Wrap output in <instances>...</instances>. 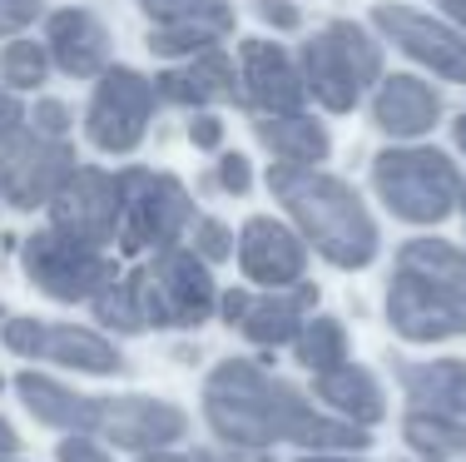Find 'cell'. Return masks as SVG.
Returning <instances> with one entry per match:
<instances>
[{
	"label": "cell",
	"instance_id": "6da1fadb",
	"mask_svg": "<svg viewBox=\"0 0 466 462\" xmlns=\"http://www.w3.org/2000/svg\"><path fill=\"white\" fill-rule=\"evenodd\" d=\"M204 423L238 453L293 443L303 453H368L372 433L338 413H318L288 378L253 358H224L204 378Z\"/></svg>",
	"mask_w": 466,
	"mask_h": 462
},
{
	"label": "cell",
	"instance_id": "7a4b0ae2",
	"mask_svg": "<svg viewBox=\"0 0 466 462\" xmlns=\"http://www.w3.org/2000/svg\"><path fill=\"white\" fill-rule=\"evenodd\" d=\"M15 398L35 423L60 427V433H90L109 437L115 447L129 453H149V447H174L188 437V413L179 403L149 398V393H119V398H90L65 383L46 378V373L25 368L15 378Z\"/></svg>",
	"mask_w": 466,
	"mask_h": 462
},
{
	"label": "cell",
	"instance_id": "3957f363",
	"mask_svg": "<svg viewBox=\"0 0 466 462\" xmlns=\"http://www.w3.org/2000/svg\"><path fill=\"white\" fill-rule=\"evenodd\" d=\"M268 190L279 194V204L293 214L303 239L332 269H368L377 259L382 234H377L368 204L358 200V190L348 180L323 174L318 164H273Z\"/></svg>",
	"mask_w": 466,
	"mask_h": 462
},
{
	"label": "cell",
	"instance_id": "277c9868",
	"mask_svg": "<svg viewBox=\"0 0 466 462\" xmlns=\"http://www.w3.org/2000/svg\"><path fill=\"white\" fill-rule=\"evenodd\" d=\"M387 323L407 344L466 334V254L447 239H407L387 283Z\"/></svg>",
	"mask_w": 466,
	"mask_h": 462
},
{
	"label": "cell",
	"instance_id": "5b68a950",
	"mask_svg": "<svg viewBox=\"0 0 466 462\" xmlns=\"http://www.w3.org/2000/svg\"><path fill=\"white\" fill-rule=\"evenodd\" d=\"M372 190L402 224H441L457 209L461 174L441 149H382L372 159Z\"/></svg>",
	"mask_w": 466,
	"mask_h": 462
},
{
	"label": "cell",
	"instance_id": "8992f818",
	"mask_svg": "<svg viewBox=\"0 0 466 462\" xmlns=\"http://www.w3.org/2000/svg\"><path fill=\"white\" fill-rule=\"evenodd\" d=\"M144 308V328H198L218 313V289L208 263L194 249H159L144 269L129 273Z\"/></svg>",
	"mask_w": 466,
	"mask_h": 462
},
{
	"label": "cell",
	"instance_id": "52a82bcc",
	"mask_svg": "<svg viewBox=\"0 0 466 462\" xmlns=\"http://www.w3.org/2000/svg\"><path fill=\"white\" fill-rule=\"evenodd\" d=\"M377 75H382V46H372V36L352 20H332L323 36L303 46V85L332 115H348L362 100V85H372Z\"/></svg>",
	"mask_w": 466,
	"mask_h": 462
},
{
	"label": "cell",
	"instance_id": "ba28073f",
	"mask_svg": "<svg viewBox=\"0 0 466 462\" xmlns=\"http://www.w3.org/2000/svg\"><path fill=\"white\" fill-rule=\"evenodd\" d=\"M20 263H25V279L35 283L40 293L60 303H90L99 289L119 279L115 259L105 249L85 244L75 234H60V229H35V234L20 244Z\"/></svg>",
	"mask_w": 466,
	"mask_h": 462
},
{
	"label": "cell",
	"instance_id": "9c48e42d",
	"mask_svg": "<svg viewBox=\"0 0 466 462\" xmlns=\"http://www.w3.org/2000/svg\"><path fill=\"white\" fill-rule=\"evenodd\" d=\"M125 190V219H119V249L125 254H144V249H174L179 234L194 224V200L174 174L154 169H125L119 174Z\"/></svg>",
	"mask_w": 466,
	"mask_h": 462
},
{
	"label": "cell",
	"instance_id": "30bf717a",
	"mask_svg": "<svg viewBox=\"0 0 466 462\" xmlns=\"http://www.w3.org/2000/svg\"><path fill=\"white\" fill-rule=\"evenodd\" d=\"M0 344L20 358L35 363H55V368H75V373H95V378H109V373L125 368V354L109 344L105 334L80 323H46V318H5L0 323Z\"/></svg>",
	"mask_w": 466,
	"mask_h": 462
},
{
	"label": "cell",
	"instance_id": "8fae6325",
	"mask_svg": "<svg viewBox=\"0 0 466 462\" xmlns=\"http://www.w3.org/2000/svg\"><path fill=\"white\" fill-rule=\"evenodd\" d=\"M154 105H159L154 80H144L129 65H115V70H105V80H99V90L90 100L85 135H90V145L105 149V154H129V149H139Z\"/></svg>",
	"mask_w": 466,
	"mask_h": 462
},
{
	"label": "cell",
	"instance_id": "7c38bea8",
	"mask_svg": "<svg viewBox=\"0 0 466 462\" xmlns=\"http://www.w3.org/2000/svg\"><path fill=\"white\" fill-rule=\"evenodd\" d=\"M75 169V149L40 129H15L0 145V200L10 209H46Z\"/></svg>",
	"mask_w": 466,
	"mask_h": 462
},
{
	"label": "cell",
	"instance_id": "4fadbf2b",
	"mask_svg": "<svg viewBox=\"0 0 466 462\" xmlns=\"http://www.w3.org/2000/svg\"><path fill=\"white\" fill-rule=\"evenodd\" d=\"M50 209V224L60 234H75L85 244L105 249L119 239V219H125V190H119V174L90 169V164H75L70 180L55 190Z\"/></svg>",
	"mask_w": 466,
	"mask_h": 462
},
{
	"label": "cell",
	"instance_id": "5bb4252c",
	"mask_svg": "<svg viewBox=\"0 0 466 462\" xmlns=\"http://www.w3.org/2000/svg\"><path fill=\"white\" fill-rule=\"evenodd\" d=\"M372 26L382 30V36L392 40L402 55H412L417 65H427V70H437V75H447V80L466 85V40L451 26L421 15V10H412V5H377L372 10Z\"/></svg>",
	"mask_w": 466,
	"mask_h": 462
},
{
	"label": "cell",
	"instance_id": "9a60e30c",
	"mask_svg": "<svg viewBox=\"0 0 466 462\" xmlns=\"http://www.w3.org/2000/svg\"><path fill=\"white\" fill-rule=\"evenodd\" d=\"M238 269L253 283H263V289H293V283H303L308 244L279 219L253 214L238 234Z\"/></svg>",
	"mask_w": 466,
	"mask_h": 462
},
{
	"label": "cell",
	"instance_id": "2e32d148",
	"mask_svg": "<svg viewBox=\"0 0 466 462\" xmlns=\"http://www.w3.org/2000/svg\"><path fill=\"white\" fill-rule=\"evenodd\" d=\"M238 65H243V100L263 115H298L308 100L303 70L293 65V55L268 40H243L238 46Z\"/></svg>",
	"mask_w": 466,
	"mask_h": 462
},
{
	"label": "cell",
	"instance_id": "e0dca14e",
	"mask_svg": "<svg viewBox=\"0 0 466 462\" xmlns=\"http://www.w3.org/2000/svg\"><path fill=\"white\" fill-rule=\"evenodd\" d=\"M437 115H441V95L431 90L427 80H417V75H387V80L377 85L372 119H377L382 135L417 139V135H427V129L437 125Z\"/></svg>",
	"mask_w": 466,
	"mask_h": 462
},
{
	"label": "cell",
	"instance_id": "ac0fdd59",
	"mask_svg": "<svg viewBox=\"0 0 466 462\" xmlns=\"http://www.w3.org/2000/svg\"><path fill=\"white\" fill-rule=\"evenodd\" d=\"M46 50L50 60L60 65L65 75H75V80H90V75L105 70L109 60V36L105 26L90 15V10H55L50 26H46Z\"/></svg>",
	"mask_w": 466,
	"mask_h": 462
},
{
	"label": "cell",
	"instance_id": "d6986e66",
	"mask_svg": "<svg viewBox=\"0 0 466 462\" xmlns=\"http://www.w3.org/2000/svg\"><path fill=\"white\" fill-rule=\"evenodd\" d=\"M397 383L407 393V408L451 413L466 423V363L461 358H397Z\"/></svg>",
	"mask_w": 466,
	"mask_h": 462
},
{
	"label": "cell",
	"instance_id": "ffe728a7",
	"mask_svg": "<svg viewBox=\"0 0 466 462\" xmlns=\"http://www.w3.org/2000/svg\"><path fill=\"white\" fill-rule=\"evenodd\" d=\"M318 303V283H293V289H268L263 299L248 303L238 334L258 348H279V344H293L308 323V308Z\"/></svg>",
	"mask_w": 466,
	"mask_h": 462
},
{
	"label": "cell",
	"instance_id": "44dd1931",
	"mask_svg": "<svg viewBox=\"0 0 466 462\" xmlns=\"http://www.w3.org/2000/svg\"><path fill=\"white\" fill-rule=\"evenodd\" d=\"M313 393L338 417H348V423H358V427H372L387 417V393H382V383H377V373L362 368V363H352V358L332 373H318Z\"/></svg>",
	"mask_w": 466,
	"mask_h": 462
},
{
	"label": "cell",
	"instance_id": "7402d4cb",
	"mask_svg": "<svg viewBox=\"0 0 466 462\" xmlns=\"http://www.w3.org/2000/svg\"><path fill=\"white\" fill-rule=\"evenodd\" d=\"M159 100L169 105H214V100H233V60L218 46L188 55V65L179 70H164L154 80Z\"/></svg>",
	"mask_w": 466,
	"mask_h": 462
},
{
	"label": "cell",
	"instance_id": "603a6c76",
	"mask_svg": "<svg viewBox=\"0 0 466 462\" xmlns=\"http://www.w3.org/2000/svg\"><path fill=\"white\" fill-rule=\"evenodd\" d=\"M253 129H258V145L279 164H323L332 149L328 129L308 115H263Z\"/></svg>",
	"mask_w": 466,
	"mask_h": 462
},
{
	"label": "cell",
	"instance_id": "cb8c5ba5",
	"mask_svg": "<svg viewBox=\"0 0 466 462\" xmlns=\"http://www.w3.org/2000/svg\"><path fill=\"white\" fill-rule=\"evenodd\" d=\"M402 437L421 462H457L466 457V423L451 413L431 408H407L402 413Z\"/></svg>",
	"mask_w": 466,
	"mask_h": 462
},
{
	"label": "cell",
	"instance_id": "d4e9b609",
	"mask_svg": "<svg viewBox=\"0 0 466 462\" xmlns=\"http://www.w3.org/2000/svg\"><path fill=\"white\" fill-rule=\"evenodd\" d=\"M139 10L154 20V30H204L218 40L233 30L228 0H139Z\"/></svg>",
	"mask_w": 466,
	"mask_h": 462
},
{
	"label": "cell",
	"instance_id": "484cf974",
	"mask_svg": "<svg viewBox=\"0 0 466 462\" xmlns=\"http://www.w3.org/2000/svg\"><path fill=\"white\" fill-rule=\"evenodd\" d=\"M293 358L303 363L308 373H332L348 363V328L338 323V318H308L303 334L293 338Z\"/></svg>",
	"mask_w": 466,
	"mask_h": 462
},
{
	"label": "cell",
	"instance_id": "4316f807",
	"mask_svg": "<svg viewBox=\"0 0 466 462\" xmlns=\"http://www.w3.org/2000/svg\"><path fill=\"white\" fill-rule=\"evenodd\" d=\"M90 308H95L99 323L115 328V334H144V308H139V293L129 279H115L109 289H99L90 299Z\"/></svg>",
	"mask_w": 466,
	"mask_h": 462
},
{
	"label": "cell",
	"instance_id": "83f0119b",
	"mask_svg": "<svg viewBox=\"0 0 466 462\" xmlns=\"http://www.w3.org/2000/svg\"><path fill=\"white\" fill-rule=\"evenodd\" d=\"M50 70V50L35 46V40H10L0 50V80L15 85V90H35Z\"/></svg>",
	"mask_w": 466,
	"mask_h": 462
},
{
	"label": "cell",
	"instance_id": "f1b7e54d",
	"mask_svg": "<svg viewBox=\"0 0 466 462\" xmlns=\"http://www.w3.org/2000/svg\"><path fill=\"white\" fill-rule=\"evenodd\" d=\"M218 36H204V30H149V50L164 55V60H174V55H198L208 50Z\"/></svg>",
	"mask_w": 466,
	"mask_h": 462
},
{
	"label": "cell",
	"instance_id": "f546056e",
	"mask_svg": "<svg viewBox=\"0 0 466 462\" xmlns=\"http://www.w3.org/2000/svg\"><path fill=\"white\" fill-rule=\"evenodd\" d=\"M194 254L204 263H224L233 254L228 224H218V219H198V224H194Z\"/></svg>",
	"mask_w": 466,
	"mask_h": 462
},
{
	"label": "cell",
	"instance_id": "4dcf8cb0",
	"mask_svg": "<svg viewBox=\"0 0 466 462\" xmlns=\"http://www.w3.org/2000/svg\"><path fill=\"white\" fill-rule=\"evenodd\" d=\"M55 462H115V457H109V447L99 443V437L70 433V437H60V447H55Z\"/></svg>",
	"mask_w": 466,
	"mask_h": 462
},
{
	"label": "cell",
	"instance_id": "1f68e13d",
	"mask_svg": "<svg viewBox=\"0 0 466 462\" xmlns=\"http://www.w3.org/2000/svg\"><path fill=\"white\" fill-rule=\"evenodd\" d=\"M218 190L224 194H248L253 190V169H248L243 154H224V159H218Z\"/></svg>",
	"mask_w": 466,
	"mask_h": 462
},
{
	"label": "cell",
	"instance_id": "d6a6232c",
	"mask_svg": "<svg viewBox=\"0 0 466 462\" xmlns=\"http://www.w3.org/2000/svg\"><path fill=\"white\" fill-rule=\"evenodd\" d=\"M40 15V0H0V36H20Z\"/></svg>",
	"mask_w": 466,
	"mask_h": 462
},
{
	"label": "cell",
	"instance_id": "836d02e7",
	"mask_svg": "<svg viewBox=\"0 0 466 462\" xmlns=\"http://www.w3.org/2000/svg\"><path fill=\"white\" fill-rule=\"evenodd\" d=\"M35 129L50 135V139H65L70 135V109H65L60 100H40L35 105Z\"/></svg>",
	"mask_w": 466,
	"mask_h": 462
},
{
	"label": "cell",
	"instance_id": "e575fe53",
	"mask_svg": "<svg viewBox=\"0 0 466 462\" xmlns=\"http://www.w3.org/2000/svg\"><path fill=\"white\" fill-rule=\"evenodd\" d=\"M258 20L273 26V30H298L303 26V15H298L293 0H258Z\"/></svg>",
	"mask_w": 466,
	"mask_h": 462
},
{
	"label": "cell",
	"instance_id": "d590c367",
	"mask_svg": "<svg viewBox=\"0 0 466 462\" xmlns=\"http://www.w3.org/2000/svg\"><path fill=\"white\" fill-rule=\"evenodd\" d=\"M188 139H194V149H218V145H224V119L194 115V119H188Z\"/></svg>",
	"mask_w": 466,
	"mask_h": 462
},
{
	"label": "cell",
	"instance_id": "8d00e7d4",
	"mask_svg": "<svg viewBox=\"0 0 466 462\" xmlns=\"http://www.w3.org/2000/svg\"><path fill=\"white\" fill-rule=\"evenodd\" d=\"M15 129H25V109H20V100L10 90H0V145H5Z\"/></svg>",
	"mask_w": 466,
	"mask_h": 462
},
{
	"label": "cell",
	"instance_id": "74e56055",
	"mask_svg": "<svg viewBox=\"0 0 466 462\" xmlns=\"http://www.w3.org/2000/svg\"><path fill=\"white\" fill-rule=\"evenodd\" d=\"M248 303H253V293H243V289L218 293V318H224L228 328H238V323H243V313H248Z\"/></svg>",
	"mask_w": 466,
	"mask_h": 462
},
{
	"label": "cell",
	"instance_id": "f35d334b",
	"mask_svg": "<svg viewBox=\"0 0 466 462\" xmlns=\"http://www.w3.org/2000/svg\"><path fill=\"white\" fill-rule=\"evenodd\" d=\"M194 462H248V457H243L238 447H198Z\"/></svg>",
	"mask_w": 466,
	"mask_h": 462
},
{
	"label": "cell",
	"instance_id": "ab89813d",
	"mask_svg": "<svg viewBox=\"0 0 466 462\" xmlns=\"http://www.w3.org/2000/svg\"><path fill=\"white\" fill-rule=\"evenodd\" d=\"M139 462H194V457L174 453V447H149V453H139Z\"/></svg>",
	"mask_w": 466,
	"mask_h": 462
},
{
	"label": "cell",
	"instance_id": "60d3db41",
	"mask_svg": "<svg viewBox=\"0 0 466 462\" xmlns=\"http://www.w3.org/2000/svg\"><path fill=\"white\" fill-rule=\"evenodd\" d=\"M298 462H368L362 453H303Z\"/></svg>",
	"mask_w": 466,
	"mask_h": 462
},
{
	"label": "cell",
	"instance_id": "b9f144b4",
	"mask_svg": "<svg viewBox=\"0 0 466 462\" xmlns=\"http://www.w3.org/2000/svg\"><path fill=\"white\" fill-rule=\"evenodd\" d=\"M0 453H20V433L5 423V413H0Z\"/></svg>",
	"mask_w": 466,
	"mask_h": 462
},
{
	"label": "cell",
	"instance_id": "7bdbcfd3",
	"mask_svg": "<svg viewBox=\"0 0 466 462\" xmlns=\"http://www.w3.org/2000/svg\"><path fill=\"white\" fill-rule=\"evenodd\" d=\"M437 5L447 10V15H451V20H457V26L466 30V0H437Z\"/></svg>",
	"mask_w": 466,
	"mask_h": 462
},
{
	"label": "cell",
	"instance_id": "ee69618b",
	"mask_svg": "<svg viewBox=\"0 0 466 462\" xmlns=\"http://www.w3.org/2000/svg\"><path fill=\"white\" fill-rule=\"evenodd\" d=\"M451 135H457V149H461V154H466V115H461V119H457V125H451Z\"/></svg>",
	"mask_w": 466,
	"mask_h": 462
},
{
	"label": "cell",
	"instance_id": "f6af8a7d",
	"mask_svg": "<svg viewBox=\"0 0 466 462\" xmlns=\"http://www.w3.org/2000/svg\"><path fill=\"white\" fill-rule=\"evenodd\" d=\"M457 204H461V214H466V180H461V194H457Z\"/></svg>",
	"mask_w": 466,
	"mask_h": 462
},
{
	"label": "cell",
	"instance_id": "bcb514c9",
	"mask_svg": "<svg viewBox=\"0 0 466 462\" xmlns=\"http://www.w3.org/2000/svg\"><path fill=\"white\" fill-rule=\"evenodd\" d=\"M0 462H20V457L15 453H0Z\"/></svg>",
	"mask_w": 466,
	"mask_h": 462
}]
</instances>
